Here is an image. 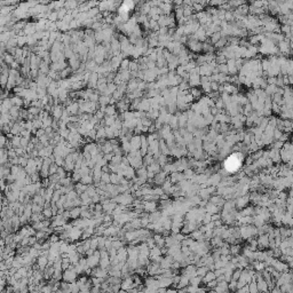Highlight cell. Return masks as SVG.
I'll return each instance as SVG.
<instances>
[{
  "mask_svg": "<svg viewBox=\"0 0 293 293\" xmlns=\"http://www.w3.org/2000/svg\"><path fill=\"white\" fill-rule=\"evenodd\" d=\"M242 159H243L242 154H234V155L229 156L225 161V167L227 172H234V171L238 170L241 167Z\"/></svg>",
  "mask_w": 293,
  "mask_h": 293,
  "instance_id": "cell-1",
  "label": "cell"
},
{
  "mask_svg": "<svg viewBox=\"0 0 293 293\" xmlns=\"http://www.w3.org/2000/svg\"><path fill=\"white\" fill-rule=\"evenodd\" d=\"M72 71V69L71 68H65L63 69L62 71H61V73H60V76H61V78H67L69 74H70V72Z\"/></svg>",
  "mask_w": 293,
  "mask_h": 293,
  "instance_id": "cell-18",
  "label": "cell"
},
{
  "mask_svg": "<svg viewBox=\"0 0 293 293\" xmlns=\"http://www.w3.org/2000/svg\"><path fill=\"white\" fill-rule=\"evenodd\" d=\"M131 144H132V148H133V150H139L140 148H141V142H142V140H141V135H133V137L131 139Z\"/></svg>",
  "mask_w": 293,
  "mask_h": 293,
  "instance_id": "cell-4",
  "label": "cell"
},
{
  "mask_svg": "<svg viewBox=\"0 0 293 293\" xmlns=\"http://www.w3.org/2000/svg\"><path fill=\"white\" fill-rule=\"evenodd\" d=\"M135 168L132 167V166H127L125 170H124V176L128 180H133L135 178Z\"/></svg>",
  "mask_w": 293,
  "mask_h": 293,
  "instance_id": "cell-5",
  "label": "cell"
},
{
  "mask_svg": "<svg viewBox=\"0 0 293 293\" xmlns=\"http://www.w3.org/2000/svg\"><path fill=\"white\" fill-rule=\"evenodd\" d=\"M43 214L45 215V218H47V219H50L52 216H54V214H53V211H52V207L44 208V211H43Z\"/></svg>",
  "mask_w": 293,
  "mask_h": 293,
  "instance_id": "cell-15",
  "label": "cell"
},
{
  "mask_svg": "<svg viewBox=\"0 0 293 293\" xmlns=\"http://www.w3.org/2000/svg\"><path fill=\"white\" fill-rule=\"evenodd\" d=\"M154 163V157H152V155L151 154H149V155H145L144 157H143V166H149V165H151Z\"/></svg>",
  "mask_w": 293,
  "mask_h": 293,
  "instance_id": "cell-11",
  "label": "cell"
},
{
  "mask_svg": "<svg viewBox=\"0 0 293 293\" xmlns=\"http://www.w3.org/2000/svg\"><path fill=\"white\" fill-rule=\"evenodd\" d=\"M101 181L104 182V183H111L110 182V173H104L103 172V174L101 176Z\"/></svg>",
  "mask_w": 293,
  "mask_h": 293,
  "instance_id": "cell-19",
  "label": "cell"
},
{
  "mask_svg": "<svg viewBox=\"0 0 293 293\" xmlns=\"http://www.w3.org/2000/svg\"><path fill=\"white\" fill-rule=\"evenodd\" d=\"M121 179H123V178H120L117 173H111V172H110V182H111L112 184H119Z\"/></svg>",
  "mask_w": 293,
  "mask_h": 293,
  "instance_id": "cell-10",
  "label": "cell"
},
{
  "mask_svg": "<svg viewBox=\"0 0 293 293\" xmlns=\"http://www.w3.org/2000/svg\"><path fill=\"white\" fill-rule=\"evenodd\" d=\"M81 214V207L80 206H76V207H72L70 210V215H71V219H78V216H80Z\"/></svg>",
  "mask_w": 293,
  "mask_h": 293,
  "instance_id": "cell-7",
  "label": "cell"
},
{
  "mask_svg": "<svg viewBox=\"0 0 293 293\" xmlns=\"http://www.w3.org/2000/svg\"><path fill=\"white\" fill-rule=\"evenodd\" d=\"M21 140H22V135L17 134V135H14V137L10 140L9 143L12 144L13 148H19V147H21Z\"/></svg>",
  "mask_w": 293,
  "mask_h": 293,
  "instance_id": "cell-8",
  "label": "cell"
},
{
  "mask_svg": "<svg viewBox=\"0 0 293 293\" xmlns=\"http://www.w3.org/2000/svg\"><path fill=\"white\" fill-rule=\"evenodd\" d=\"M53 120L54 119H52V117H45V118H43V128H46V127H49V126H52V124H53Z\"/></svg>",
  "mask_w": 293,
  "mask_h": 293,
  "instance_id": "cell-14",
  "label": "cell"
},
{
  "mask_svg": "<svg viewBox=\"0 0 293 293\" xmlns=\"http://www.w3.org/2000/svg\"><path fill=\"white\" fill-rule=\"evenodd\" d=\"M78 3H77V1L76 0H68V1H65V7L67 8H70V9H72V8H74L76 6H77Z\"/></svg>",
  "mask_w": 293,
  "mask_h": 293,
  "instance_id": "cell-16",
  "label": "cell"
},
{
  "mask_svg": "<svg viewBox=\"0 0 293 293\" xmlns=\"http://www.w3.org/2000/svg\"><path fill=\"white\" fill-rule=\"evenodd\" d=\"M87 188H88V185L85 184V183H83V182H78L77 184H74V190L78 192L79 196H80L83 192H85V191L87 190Z\"/></svg>",
  "mask_w": 293,
  "mask_h": 293,
  "instance_id": "cell-6",
  "label": "cell"
},
{
  "mask_svg": "<svg viewBox=\"0 0 293 293\" xmlns=\"http://www.w3.org/2000/svg\"><path fill=\"white\" fill-rule=\"evenodd\" d=\"M155 208H156V204L154 203V202L149 201V202L144 203V211H147V212H154Z\"/></svg>",
  "mask_w": 293,
  "mask_h": 293,
  "instance_id": "cell-12",
  "label": "cell"
},
{
  "mask_svg": "<svg viewBox=\"0 0 293 293\" xmlns=\"http://www.w3.org/2000/svg\"><path fill=\"white\" fill-rule=\"evenodd\" d=\"M80 182H83V183H85V184H87V185L92 184V183L94 182V179H93V174H88V175H85V176H83V178H81V180H80Z\"/></svg>",
  "mask_w": 293,
  "mask_h": 293,
  "instance_id": "cell-13",
  "label": "cell"
},
{
  "mask_svg": "<svg viewBox=\"0 0 293 293\" xmlns=\"http://www.w3.org/2000/svg\"><path fill=\"white\" fill-rule=\"evenodd\" d=\"M57 19H59V13L57 12H54V13L49 14V20L50 21H56Z\"/></svg>",
  "mask_w": 293,
  "mask_h": 293,
  "instance_id": "cell-20",
  "label": "cell"
},
{
  "mask_svg": "<svg viewBox=\"0 0 293 293\" xmlns=\"http://www.w3.org/2000/svg\"><path fill=\"white\" fill-rule=\"evenodd\" d=\"M57 170H59V165H56L55 163H53V164L49 166V175H52V174H56Z\"/></svg>",
  "mask_w": 293,
  "mask_h": 293,
  "instance_id": "cell-17",
  "label": "cell"
},
{
  "mask_svg": "<svg viewBox=\"0 0 293 293\" xmlns=\"http://www.w3.org/2000/svg\"><path fill=\"white\" fill-rule=\"evenodd\" d=\"M78 275H79V274H78V272L76 271V269H74V265H71L70 268L67 269V270H64V272H63V281L69 282V283L74 282V281L77 279Z\"/></svg>",
  "mask_w": 293,
  "mask_h": 293,
  "instance_id": "cell-2",
  "label": "cell"
},
{
  "mask_svg": "<svg viewBox=\"0 0 293 293\" xmlns=\"http://www.w3.org/2000/svg\"><path fill=\"white\" fill-rule=\"evenodd\" d=\"M133 285H134V279H133V277L124 278V281H121V291H127L128 289L133 287Z\"/></svg>",
  "mask_w": 293,
  "mask_h": 293,
  "instance_id": "cell-3",
  "label": "cell"
},
{
  "mask_svg": "<svg viewBox=\"0 0 293 293\" xmlns=\"http://www.w3.org/2000/svg\"><path fill=\"white\" fill-rule=\"evenodd\" d=\"M104 112H105L107 116H116V114H117L116 107H114L113 104H109V105H107V107H105V109H104Z\"/></svg>",
  "mask_w": 293,
  "mask_h": 293,
  "instance_id": "cell-9",
  "label": "cell"
}]
</instances>
